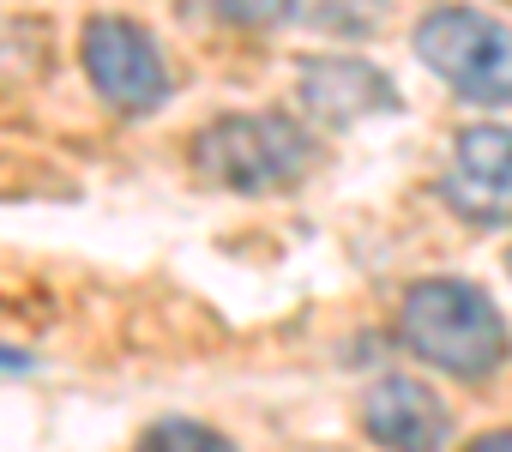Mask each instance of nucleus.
Wrapping results in <instances>:
<instances>
[{
    "label": "nucleus",
    "instance_id": "1",
    "mask_svg": "<svg viewBox=\"0 0 512 452\" xmlns=\"http://www.w3.org/2000/svg\"><path fill=\"white\" fill-rule=\"evenodd\" d=\"M398 332L410 344V356H422L428 368L452 374V380H488L506 362V320L500 308L458 284V278H428L404 296L398 308Z\"/></svg>",
    "mask_w": 512,
    "mask_h": 452
},
{
    "label": "nucleus",
    "instance_id": "3",
    "mask_svg": "<svg viewBox=\"0 0 512 452\" xmlns=\"http://www.w3.org/2000/svg\"><path fill=\"white\" fill-rule=\"evenodd\" d=\"M416 61L470 103H512V31L476 7H434L416 25Z\"/></svg>",
    "mask_w": 512,
    "mask_h": 452
},
{
    "label": "nucleus",
    "instance_id": "2",
    "mask_svg": "<svg viewBox=\"0 0 512 452\" xmlns=\"http://www.w3.org/2000/svg\"><path fill=\"white\" fill-rule=\"evenodd\" d=\"M314 163V139L284 115H223L193 139V169L229 193L296 187Z\"/></svg>",
    "mask_w": 512,
    "mask_h": 452
},
{
    "label": "nucleus",
    "instance_id": "10",
    "mask_svg": "<svg viewBox=\"0 0 512 452\" xmlns=\"http://www.w3.org/2000/svg\"><path fill=\"white\" fill-rule=\"evenodd\" d=\"M290 7H296V0H211L217 19H235V25H253V31L290 19Z\"/></svg>",
    "mask_w": 512,
    "mask_h": 452
},
{
    "label": "nucleus",
    "instance_id": "4",
    "mask_svg": "<svg viewBox=\"0 0 512 452\" xmlns=\"http://www.w3.org/2000/svg\"><path fill=\"white\" fill-rule=\"evenodd\" d=\"M85 73L97 85V97L121 115H151L169 97V73L157 43L133 25V19H97L85 25Z\"/></svg>",
    "mask_w": 512,
    "mask_h": 452
},
{
    "label": "nucleus",
    "instance_id": "6",
    "mask_svg": "<svg viewBox=\"0 0 512 452\" xmlns=\"http://www.w3.org/2000/svg\"><path fill=\"white\" fill-rule=\"evenodd\" d=\"M362 428H368L386 452H440L446 434H452V416H446V404H440L422 380L392 374V380H380V386L362 398Z\"/></svg>",
    "mask_w": 512,
    "mask_h": 452
},
{
    "label": "nucleus",
    "instance_id": "7",
    "mask_svg": "<svg viewBox=\"0 0 512 452\" xmlns=\"http://www.w3.org/2000/svg\"><path fill=\"white\" fill-rule=\"evenodd\" d=\"M302 103L326 127H356L368 115H392L398 109V91L368 61H308L302 67Z\"/></svg>",
    "mask_w": 512,
    "mask_h": 452
},
{
    "label": "nucleus",
    "instance_id": "9",
    "mask_svg": "<svg viewBox=\"0 0 512 452\" xmlns=\"http://www.w3.org/2000/svg\"><path fill=\"white\" fill-rule=\"evenodd\" d=\"M133 452H235L217 428H205V422H187V416H163V422H151L145 434H139V446Z\"/></svg>",
    "mask_w": 512,
    "mask_h": 452
},
{
    "label": "nucleus",
    "instance_id": "12",
    "mask_svg": "<svg viewBox=\"0 0 512 452\" xmlns=\"http://www.w3.org/2000/svg\"><path fill=\"white\" fill-rule=\"evenodd\" d=\"M25 368H31L25 350H0V374H25Z\"/></svg>",
    "mask_w": 512,
    "mask_h": 452
},
{
    "label": "nucleus",
    "instance_id": "11",
    "mask_svg": "<svg viewBox=\"0 0 512 452\" xmlns=\"http://www.w3.org/2000/svg\"><path fill=\"white\" fill-rule=\"evenodd\" d=\"M470 452H512V428H500V434H482Z\"/></svg>",
    "mask_w": 512,
    "mask_h": 452
},
{
    "label": "nucleus",
    "instance_id": "5",
    "mask_svg": "<svg viewBox=\"0 0 512 452\" xmlns=\"http://www.w3.org/2000/svg\"><path fill=\"white\" fill-rule=\"evenodd\" d=\"M440 193L458 217L482 223V230H506L512 223V127H464L446 151Z\"/></svg>",
    "mask_w": 512,
    "mask_h": 452
},
{
    "label": "nucleus",
    "instance_id": "8",
    "mask_svg": "<svg viewBox=\"0 0 512 452\" xmlns=\"http://www.w3.org/2000/svg\"><path fill=\"white\" fill-rule=\"evenodd\" d=\"M290 13L308 19V25H326L332 37H374L386 0H296Z\"/></svg>",
    "mask_w": 512,
    "mask_h": 452
}]
</instances>
